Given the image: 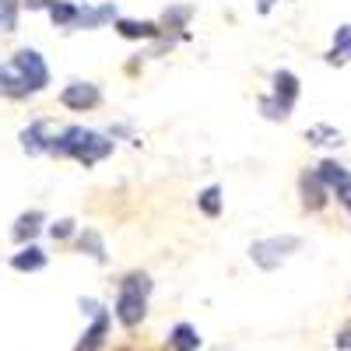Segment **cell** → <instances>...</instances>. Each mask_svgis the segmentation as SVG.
<instances>
[{"label": "cell", "mask_w": 351, "mask_h": 351, "mask_svg": "<svg viewBox=\"0 0 351 351\" xmlns=\"http://www.w3.org/2000/svg\"><path fill=\"white\" fill-rule=\"evenodd\" d=\"M112 148H116V144H112L109 134L88 130V127H67V130H60V134L53 137L49 155H53V158H74L77 165L92 169V165H99L102 158H109Z\"/></svg>", "instance_id": "obj_1"}, {"label": "cell", "mask_w": 351, "mask_h": 351, "mask_svg": "<svg viewBox=\"0 0 351 351\" xmlns=\"http://www.w3.org/2000/svg\"><path fill=\"white\" fill-rule=\"evenodd\" d=\"M152 288H155V281L144 274V271H130V274L120 281V291H116V306H112V309H116V319H120L127 330L141 327L144 313H148Z\"/></svg>", "instance_id": "obj_2"}, {"label": "cell", "mask_w": 351, "mask_h": 351, "mask_svg": "<svg viewBox=\"0 0 351 351\" xmlns=\"http://www.w3.org/2000/svg\"><path fill=\"white\" fill-rule=\"evenodd\" d=\"M299 95H302L299 77L291 74V71H274V77H271V92L260 99V112L267 116V120H274V123H285L288 116H291V109H295Z\"/></svg>", "instance_id": "obj_3"}, {"label": "cell", "mask_w": 351, "mask_h": 351, "mask_svg": "<svg viewBox=\"0 0 351 351\" xmlns=\"http://www.w3.org/2000/svg\"><path fill=\"white\" fill-rule=\"evenodd\" d=\"M302 250L299 236H271V239H256L250 246V260L256 263L260 271H278L288 256H295Z\"/></svg>", "instance_id": "obj_4"}, {"label": "cell", "mask_w": 351, "mask_h": 351, "mask_svg": "<svg viewBox=\"0 0 351 351\" xmlns=\"http://www.w3.org/2000/svg\"><path fill=\"white\" fill-rule=\"evenodd\" d=\"M8 67H11L14 77L28 88V95L43 92V88L49 84V67H46V60H43V53H39V49H18V53L11 56V64H8Z\"/></svg>", "instance_id": "obj_5"}, {"label": "cell", "mask_w": 351, "mask_h": 351, "mask_svg": "<svg viewBox=\"0 0 351 351\" xmlns=\"http://www.w3.org/2000/svg\"><path fill=\"white\" fill-rule=\"evenodd\" d=\"M316 176H319V183L327 186V193L334 200H341L351 190V169L344 162H337V158H324V162L316 165Z\"/></svg>", "instance_id": "obj_6"}, {"label": "cell", "mask_w": 351, "mask_h": 351, "mask_svg": "<svg viewBox=\"0 0 351 351\" xmlns=\"http://www.w3.org/2000/svg\"><path fill=\"white\" fill-rule=\"evenodd\" d=\"M299 197H302V208H306L309 215H319V211H324L327 204L334 200V197L327 193V186L319 183L316 169H306V172L299 176Z\"/></svg>", "instance_id": "obj_7"}, {"label": "cell", "mask_w": 351, "mask_h": 351, "mask_svg": "<svg viewBox=\"0 0 351 351\" xmlns=\"http://www.w3.org/2000/svg\"><path fill=\"white\" fill-rule=\"evenodd\" d=\"M60 102L74 112H88V109H95L102 102V92H99V84L92 81H71L64 92H60Z\"/></svg>", "instance_id": "obj_8"}, {"label": "cell", "mask_w": 351, "mask_h": 351, "mask_svg": "<svg viewBox=\"0 0 351 351\" xmlns=\"http://www.w3.org/2000/svg\"><path fill=\"white\" fill-rule=\"evenodd\" d=\"M53 123L49 120H36V123H28L18 141H21V152L25 155H49V144H53Z\"/></svg>", "instance_id": "obj_9"}, {"label": "cell", "mask_w": 351, "mask_h": 351, "mask_svg": "<svg viewBox=\"0 0 351 351\" xmlns=\"http://www.w3.org/2000/svg\"><path fill=\"white\" fill-rule=\"evenodd\" d=\"M109 327H112V319H109V313L102 309L99 316H92V327L81 334V341L74 344V351H99V348L106 344V337H109Z\"/></svg>", "instance_id": "obj_10"}, {"label": "cell", "mask_w": 351, "mask_h": 351, "mask_svg": "<svg viewBox=\"0 0 351 351\" xmlns=\"http://www.w3.org/2000/svg\"><path fill=\"white\" fill-rule=\"evenodd\" d=\"M43 225H46V215L43 211H25V215H18V221H14V228H11V239L18 243V246H28L39 232H43Z\"/></svg>", "instance_id": "obj_11"}, {"label": "cell", "mask_w": 351, "mask_h": 351, "mask_svg": "<svg viewBox=\"0 0 351 351\" xmlns=\"http://www.w3.org/2000/svg\"><path fill=\"white\" fill-rule=\"evenodd\" d=\"M120 18L116 4H99V8H81L77 11V25L74 28H106L109 21Z\"/></svg>", "instance_id": "obj_12"}, {"label": "cell", "mask_w": 351, "mask_h": 351, "mask_svg": "<svg viewBox=\"0 0 351 351\" xmlns=\"http://www.w3.org/2000/svg\"><path fill=\"white\" fill-rule=\"evenodd\" d=\"M11 267L21 271V274H36V271L46 267V253H43L36 243H28V246H21V250L11 256Z\"/></svg>", "instance_id": "obj_13"}, {"label": "cell", "mask_w": 351, "mask_h": 351, "mask_svg": "<svg viewBox=\"0 0 351 351\" xmlns=\"http://www.w3.org/2000/svg\"><path fill=\"white\" fill-rule=\"evenodd\" d=\"M116 32H120L123 39H158L162 28L155 21H134V18H116Z\"/></svg>", "instance_id": "obj_14"}, {"label": "cell", "mask_w": 351, "mask_h": 351, "mask_svg": "<svg viewBox=\"0 0 351 351\" xmlns=\"http://www.w3.org/2000/svg\"><path fill=\"white\" fill-rule=\"evenodd\" d=\"M327 64H334V67L351 64V25H337L334 43H330V49H327Z\"/></svg>", "instance_id": "obj_15"}, {"label": "cell", "mask_w": 351, "mask_h": 351, "mask_svg": "<svg viewBox=\"0 0 351 351\" xmlns=\"http://www.w3.org/2000/svg\"><path fill=\"white\" fill-rule=\"evenodd\" d=\"M306 144H313V148H341L344 144V134L330 123H313L306 130Z\"/></svg>", "instance_id": "obj_16"}, {"label": "cell", "mask_w": 351, "mask_h": 351, "mask_svg": "<svg viewBox=\"0 0 351 351\" xmlns=\"http://www.w3.org/2000/svg\"><path fill=\"white\" fill-rule=\"evenodd\" d=\"M169 344L172 351H200V334L193 324H176L169 334Z\"/></svg>", "instance_id": "obj_17"}, {"label": "cell", "mask_w": 351, "mask_h": 351, "mask_svg": "<svg viewBox=\"0 0 351 351\" xmlns=\"http://www.w3.org/2000/svg\"><path fill=\"white\" fill-rule=\"evenodd\" d=\"M77 4H71V0H53V4L46 8V14H49V21L56 25V28H74L77 25Z\"/></svg>", "instance_id": "obj_18"}, {"label": "cell", "mask_w": 351, "mask_h": 351, "mask_svg": "<svg viewBox=\"0 0 351 351\" xmlns=\"http://www.w3.org/2000/svg\"><path fill=\"white\" fill-rule=\"evenodd\" d=\"M77 250H81V253H88L95 263H106V239L99 236L95 228H84V232H77Z\"/></svg>", "instance_id": "obj_19"}, {"label": "cell", "mask_w": 351, "mask_h": 351, "mask_svg": "<svg viewBox=\"0 0 351 351\" xmlns=\"http://www.w3.org/2000/svg\"><path fill=\"white\" fill-rule=\"evenodd\" d=\"M197 208L208 215V218H218L221 208H225V197H221V186H204L197 193Z\"/></svg>", "instance_id": "obj_20"}, {"label": "cell", "mask_w": 351, "mask_h": 351, "mask_svg": "<svg viewBox=\"0 0 351 351\" xmlns=\"http://www.w3.org/2000/svg\"><path fill=\"white\" fill-rule=\"evenodd\" d=\"M18 28V0H0V32Z\"/></svg>", "instance_id": "obj_21"}, {"label": "cell", "mask_w": 351, "mask_h": 351, "mask_svg": "<svg viewBox=\"0 0 351 351\" xmlns=\"http://www.w3.org/2000/svg\"><path fill=\"white\" fill-rule=\"evenodd\" d=\"M190 14H193V8H169V11L162 14V21H165L169 28H186Z\"/></svg>", "instance_id": "obj_22"}, {"label": "cell", "mask_w": 351, "mask_h": 351, "mask_svg": "<svg viewBox=\"0 0 351 351\" xmlns=\"http://www.w3.org/2000/svg\"><path fill=\"white\" fill-rule=\"evenodd\" d=\"M74 232H77L74 218H60V221H53V225H49V236H53L56 243H64V239H71Z\"/></svg>", "instance_id": "obj_23"}, {"label": "cell", "mask_w": 351, "mask_h": 351, "mask_svg": "<svg viewBox=\"0 0 351 351\" xmlns=\"http://www.w3.org/2000/svg\"><path fill=\"white\" fill-rule=\"evenodd\" d=\"M334 348H337V351H351V327H344V330L334 337Z\"/></svg>", "instance_id": "obj_24"}, {"label": "cell", "mask_w": 351, "mask_h": 351, "mask_svg": "<svg viewBox=\"0 0 351 351\" xmlns=\"http://www.w3.org/2000/svg\"><path fill=\"white\" fill-rule=\"evenodd\" d=\"M278 4H288V0H256V11H260V14H271Z\"/></svg>", "instance_id": "obj_25"}, {"label": "cell", "mask_w": 351, "mask_h": 351, "mask_svg": "<svg viewBox=\"0 0 351 351\" xmlns=\"http://www.w3.org/2000/svg\"><path fill=\"white\" fill-rule=\"evenodd\" d=\"M337 204H341V208H344V211H348V218H351V190H348V193H344V197H341V200H337Z\"/></svg>", "instance_id": "obj_26"}]
</instances>
